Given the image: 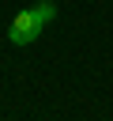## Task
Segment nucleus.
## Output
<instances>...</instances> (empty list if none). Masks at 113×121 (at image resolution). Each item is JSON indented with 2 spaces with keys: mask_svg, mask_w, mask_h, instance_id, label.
I'll use <instances>...</instances> for the list:
<instances>
[{
  "mask_svg": "<svg viewBox=\"0 0 113 121\" xmlns=\"http://www.w3.org/2000/svg\"><path fill=\"white\" fill-rule=\"evenodd\" d=\"M53 19H56V4H53V0H41V4H34V8H23V11L11 19V26H8V42H11V45H30Z\"/></svg>",
  "mask_w": 113,
  "mask_h": 121,
  "instance_id": "nucleus-1",
  "label": "nucleus"
}]
</instances>
